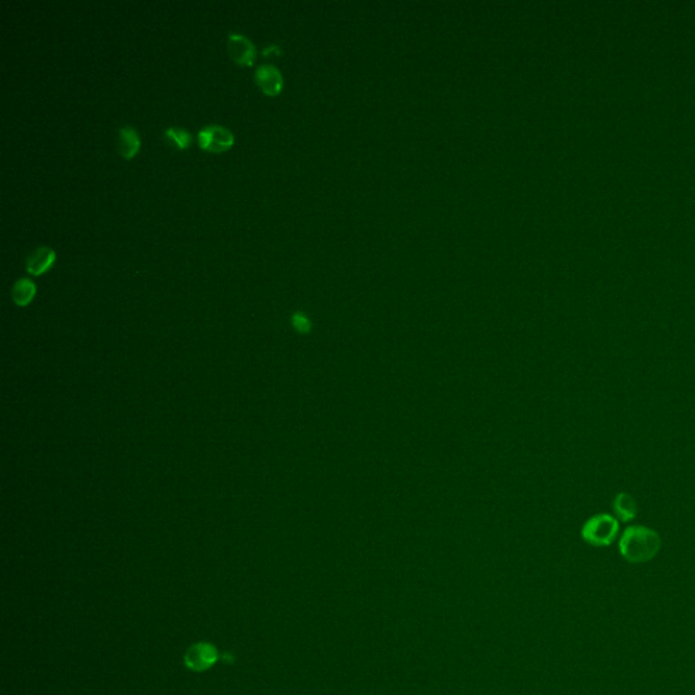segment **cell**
<instances>
[{
  "mask_svg": "<svg viewBox=\"0 0 695 695\" xmlns=\"http://www.w3.org/2000/svg\"><path fill=\"white\" fill-rule=\"evenodd\" d=\"M619 554L630 564H644L653 560L660 549L661 538L657 531L645 525H630L618 543Z\"/></svg>",
  "mask_w": 695,
  "mask_h": 695,
  "instance_id": "1",
  "label": "cell"
},
{
  "mask_svg": "<svg viewBox=\"0 0 695 695\" xmlns=\"http://www.w3.org/2000/svg\"><path fill=\"white\" fill-rule=\"evenodd\" d=\"M619 532V521L610 514H598L584 523L582 537L596 547H606L614 542Z\"/></svg>",
  "mask_w": 695,
  "mask_h": 695,
  "instance_id": "2",
  "label": "cell"
},
{
  "mask_svg": "<svg viewBox=\"0 0 695 695\" xmlns=\"http://www.w3.org/2000/svg\"><path fill=\"white\" fill-rule=\"evenodd\" d=\"M197 142L200 149L204 151L221 153L234 146L235 139L231 130H227L226 127L212 124L204 127L198 132Z\"/></svg>",
  "mask_w": 695,
  "mask_h": 695,
  "instance_id": "3",
  "label": "cell"
},
{
  "mask_svg": "<svg viewBox=\"0 0 695 695\" xmlns=\"http://www.w3.org/2000/svg\"><path fill=\"white\" fill-rule=\"evenodd\" d=\"M219 660L216 647L209 642H197L188 648L184 656V663L193 673H204L215 666Z\"/></svg>",
  "mask_w": 695,
  "mask_h": 695,
  "instance_id": "4",
  "label": "cell"
},
{
  "mask_svg": "<svg viewBox=\"0 0 695 695\" xmlns=\"http://www.w3.org/2000/svg\"><path fill=\"white\" fill-rule=\"evenodd\" d=\"M227 49L230 53V57L239 65L250 67L256 62V46L252 43L246 36L238 34V33H231L228 34V43Z\"/></svg>",
  "mask_w": 695,
  "mask_h": 695,
  "instance_id": "5",
  "label": "cell"
},
{
  "mask_svg": "<svg viewBox=\"0 0 695 695\" xmlns=\"http://www.w3.org/2000/svg\"><path fill=\"white\" fill-rule=\"evenodd\" d=\"M55 261V250L49 246H40L26 259V272L32 276H41L53 266Z\"/></svg>",
  "mask_w": 695,
  "mask_h": 695,
  "instance_id": "6",
  "label": "cell"
},
{
  "mask_svg": "<svg viewBox=\"0 0 695 695\" xmlns=\"http://www.w3.org/2000/svg\"><path fill=\"white\" fill-rule=\"evenodd\" d=\"M256 82L261 90L270 97L280 94L284 85L280 71L270 64L260 65L256 69Z\"/></svg>",
  "mask_w": 695,
  "mask_h": 695,
  "instance_id": "7",
  "label": "cell"
},
{
  "mask_svg": "<svg viewBox=\"0 0 695 695\" xmlns=\"http://www.w3.org/2000/svg\"><path fill=\"white\" fill-rule=\"evenodd\" d=\"M140 146H142L140 136L135 128L123 127L121 130H118L117 149H118V152L123 158H125V159L135 158L140 150Z\"/></svg>",
  "mask_w": 695,
  "mask_h": 695,
  "instance_id": "8",
  "label": "cell"
},
{
  "mask_svg": "<svg viewBox=\"0 0 695 695\" xmlns=\"http://www.w3.org/2000/svg\"><path fill=\"white\" fill-rule=\"evenodd\" d=\"M612 511L615 518L619 521L628 523L634 521L638 514L637 501L629 493H618L612 501Z\"/></svg>",
  "mask_w": 695,
  "mask_h": 695,
  "instance_id": "9",
  "label": "cell"
},
{
  "mask_svg": "<svg viewBox=\"0 0 695 695\" xmlns=\"http://www.w3.org/2000/svg\"><path fill=\"white\" fill-rule=\"evenodd\" d=\"M36 292H37L36 284L30 279L23 277L14 284V287L11 289V298H13V302L17 305L25 307L34 299Z\"/></svg>",
  "mask_w": 695,
  "mask_h": 695,
  "instance_id": "10",
  "label": "cell"
},
{
  "mask_svg": "<svg viewBox=\"0 0 695 695\" xmlns=\"http://www.w3.org/2000/svg\"><path fill=\"white\" fill-rule=\"evenodd\" d=\"M165 137L172 144L177 146V149H179V150L189 149L192 142H193V137L188 130L178 128V127H170V128L165 130Z\"/></svg>",
  "mask_w": 695,
  "mask_h": 695,
  "instance_id": "11",
  "label": "cell"
},
{
  "mask_svg": "<svg viewBox=\"0 0 695 695\" xmlns=\"http://www.w3.org/2000/svg\"><path fill=\"white\" fill-rule=\"evenodd\" d=\"M292 325L294 327L301 331V333H307L310 330V321L304 317L303 314L301 312H296L294 317H292Z\"/></svg>",
  "mask_w": 695,
  "mask_h": 695,
  "instance_id": "12",
  "label": "cell"
},
{
  "mask_svg": "<svg viewBox=\"0 0 695 695\" xmlns=\"http://www.w3.org/2000/svg\"><path fill=\"white\" fill-rule=\"evenodd\" d=\"M263 56H269L270 53H276V55H280L282 53V49L277 46V45H272V46H268L263 49Z\"/></svg>",
  "mask_w": 695,
  "mask_h": 695,
  "instance_id": "13",
  "label": "cell"
}]
</instances>
